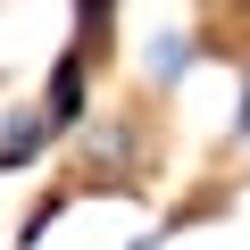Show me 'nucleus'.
<instances>
[{
    "mask_svg": "<svg viewBox=\"0 0 250 250\" xmlns=\"http://www.w3.org/2000/svg\"><path fill=\"white\" fill-rule=\"evenodd\" d=\"M92 59L100 50H83V42H67L59 59H50V75H42V117L59 125V134H83V125H92Z\"/></svg>",
    "mask_w": 250,
    "mask_h": 250,
    "instance_id": "obj_1",
    "label": "nucleus"
},
{
    "mask_svg": "<svg viewBox=\"0 0 250 250\" xmlns=\"http://www.w3.org/2000/svg\"><path fill=\"white\" fill-rule=\"evenodd\" d=\"M59 142V125L42 117V100H9L0 108V175H25L42 167V150Z\"/></svg>",
    "mask_w": 250,
    "mask_h": 250,
    "instance_id": "obj_2",
    "label": "nucleus"
},
{
    "mask_svg": "<svg viewBox=\"0 0 250 250\" xmlns=\"http://www.w3.org/2000/svg\"><path fill=\"white\" fill-rule=\"evenodd\" d=\"M125 250H167V233H134V242H125Z\"/></svg>",
    "mask_w": 250,
    "mask_h": 250,
    "instance_id": "obj_5",
    "label": "nucleus"
},
{
    "mask_svg": "<svg viewBox=\"0 0 250 250\" xmlns=\"http://www.w3.org/2000/svg\"><path fill=\"white\" fill-rule=\"evenodd\" d=\"M200 50H208V42H200L192 25H159V34L142 42V83H150V92H184V75L200 67Z\"/></svg>",
    "mask_w": 250,
    "mask_h": 250,
    "instance_id": "obj_3",
    "label": "nucleus"
},
{
    "mask_svg": "<svg viewBox=\"0 0 250 250\" xmlns=\"http://www.w3.org/2000/svg\"><path fill=\"white\" fill-rule=\"evenodd\" d=\"M233 142L250 150V75H242V100H233Z\"/></svg>",
    "mask_w": 250,
    "mask_h": 250,
    "instance_id": "obj_4",
    "label": "nucleus"
}]
</instances>
